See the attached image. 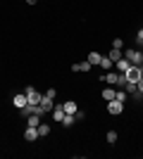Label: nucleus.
<instances>
[{
  "instance_id": "14",
  "label": "nucleus",
  "mask_w": 143,
  "mask_h": 159,
  "mask_svg": "<svg viewBox=\"0 0 143 159\" xmlns=\"http://www.w3.org/2000/svg\"><path fill=\"white\" fill-rule=\"evenodd\" d=\"M38 124H41V114H29L26 116V126H36L38 128Z\"/></svg>"
},
{
  "instance_id": "10",
  "label": "nucleus",
  "mask_w": 143,
  "mask_h": 159,
  "mask_svg": "<svg viewBox=\"0 0 143 159\" xmlns=\"http://www.w3.org/2000/svg\"><path fill=\"white\" fill-rule=\"evenodd\" d=\"M62 107H64V114H76V109H79V105H76L74 100H67Z\"/></svg>"
},
{
  "instance_id": "21",
  "label": "nucleus",
  "mask_w": 143,
  "mask_h": 159,
  "mask_svg": "<svg viewBox=\"0 0 143 159\" xmlns=\"http://www.w3.org/2000/svg\"><path fill=\"white\" fill-rule=\"evenodd\" d=\"M115 100H119V102H126V90H117Z\"/></svg>"
},
{
  "instance_id": "23",
  "label": "nucleus",
  "mask_w": 143,
  "mask_h": 159,
  "mask_svg": "<svg viewBox=\"0 0 143 159\" xmlns=\"http://www.w3.org/2000/svg\"><path fill=\"white\" fill-rule=\"evenodd\" d=\"M74 116H76V121H83V119H86V112H81V109H76V114H74Z\"/></svg>"
},
{
  "instance_id": "6",
  "label": "nucleus",
  "mask_w": 143,
  "mask_h": 159,
  "mask_svg": "<svg viewBox=\"0 0 143 159\" xmlns=\"http://www.w3.org/2000/svg\"><path fill=\"white\" fill-rule=\"evenodd\" d=\"M138 79H141V69H138L136 64H131L129 71H126V81H134V83H136Z\"/></svg>"
},
{
  "instance_id": "22",
  "label": "nucleus",
  "mask_w": 143,
  "mask_h": 159,
  "mask_svg": "<svg viewBox=\"0 0 143 159\" xmlns=\"http://www.w3.org/2000/svg\"><path fill=\"white\" fill-rule=\"evenodd\" d=\"M112 48H117V50H122V48H124V40H122V38H115V40H112Z\"/></svg>"
},
{
  "instance_id": "27",
  "label": "nucleus",
  "mask_w": 143,
  "mask_h": 159,
  "mask_svg": "<svg viewBox=\"0 0 143 159\" xmlns=\"http://www.w3.org/2000/svg\"><path fill=\"white\" fill-rule=\"evenodd\" d=\"M26 2H29V5H36V2H38V0H26Z\"/></svg>"
},
{
  "instance_id": "4",
  "label": "nucleus",
  "mask_w": 143,
  "mask_h": 159,
  "mask_svg": "<svg viewBox=\"0 0 143 159\" xmlns=\"http://www.w3.org/2000/svg\"><path fill=\"white\" fill-rule=\"evenodd\" d=\"M100 79L105 81L107 86H117V83H119V71H112V69H110V71H105V76H100Z\"/></svg>"
},
{
  "instance_id": "28",
  "label": "nucleus",
  "mask_w": 143,
  "mask_h": 159,
  "mask_svg": "<svg viewBox=\"0 0 143 159\" xmlns=\"http://www.w3.org/2000/svg\"><path fill=\"white\" fill-rule=\"evenodd\" d=\"M138 69H141V76H143V64H141V66H138Z\"/></svg>"
},
{
  "instance_id": "20",
  "label": "nucleus",
  "mask_w": 143,
  "mask_h": 159,
  "mask_svg": "<svg viewBox=\"0 0 143 159\" xmlns=\"http://www.w3.org/2000/svg\"><path fill=\"white\" fill-rule=\"evenodd\" d=\"M105 140H107L110 145H115V143H117V131H107V135H105Z\"/></svg>"
},
{
  "instance_id": "7",
  "label": "nucleus",
  "mask_w": 143,
  "mask_h": 159,
  "mask_svg": "<svg viewBox=\"0 0 143 159\" xmlns=\"http://www.w3.org/2000/svg\"><path fill=\"white\" fill-rule=\"evenodd\" d=\"M115 66H117V71H119V74H126V71H129V66H131V62L126 60V57H122V60L115 62Z\"/></svg>"
},
{
  "instance_id": "25",
  "label": "nucleus",
  "mask_w": 143,
  "mask_h": 159,
  "mask_svg": "<svg viewBox=\"0 0 143 159\" xmlns=\"http://www.w3.org/2000/svg\"><path fill=\"white\" fill-rule=\"evenodd\" d=\"M136 43H138V45H143V29L136 33Z\"/></svg>"
},
{
  "instance_id": "9",
  "label": "nucleus",
  "mask_w": 143,
  "mask_h": 159,
  "mask_svg": "<svg viewBox=\"0 0 143 159\" xmlns=\"http://www.w3.org/2000/svg\"><path fill=\"white\" fill-rule=\"evenodd\" d=\"M12 102H14V107H17V109H24V107L29 105V102H26V95H14Z\"/></svg>"
},
{
  "instance_id": "19",
  "label": "nucleus",
  "mask_w": 143,
  "mask_h": 159,
  "mask_svg": "<svg viewBox=\"0 0 143 159\" xmlns=\"http://www.w3.org/2000/svg\"><path fill=\"white\" fill-rule=\"evenodd\" d=\"M38 135H41V138H45V135H50V126H48V124H38Z\"/></svg>"
},
{
  "instance_id": "1",
  "label": "nucleus",
  "mask_w": 143,
  "mask_h": 159,
  "mask_svg": "<svg viewBox=\"0 0 143 159\" xmlns=\"http://www.w3.org/2000/svg\"><path fill=\"white\" fill-rule=\"evenodd\" d=\"M24 95H26V102L31 107H36V105H41V100H43V95L36 90L34 86H26V90H24Z\"/></svg>"
},
{
  "instance_id": "8",
  "label": "nucleus",
  "mask_w": 143,
  "mask_h": 159,
  "mask_svg": "<svg viewBox=\"0 0 143 159\" xmlns=\"http://www.w3.org/2000/svg\"><path fill=\"white\" fill-rule=\"evenodd\" d=\"M72 71H91V62L86 60V62H76V64H72Z\"/></svg>"
},
{
  "instance_id": "12",
  "label": "nucleus",
  "mask_w": 143,
  "mask_h": 159,
  "mask_svg": "<svg viewBox=\"0 0 143 159\" xmlns=\"http://www.w3.org/2000/svg\"><path fill=\"white\" fill-rule=\"evenodd\" d=\"M74 121H76V116H74V114H64L60 124H62L64 128H72V126H74Z\"/></svg>"
},
{
  "instance_id": "3",
  "label": "nucleus",
  "mask_w": 143,
  "mask_h": 159,
  "mask_svg": "<svg viewBox=\"0 0 143 159\" xmlns=\"http://www.w3.org/2000/svg\"><path fill=\"white\" fill-rule=\"evenodd\" d=\"M124 112V102H119V100H110L107 102V114H122Z\"/></svg>"
},
{
  "instance_id": "17",
  "label": "nucleus",
  "mask_w": 143,
  "mask_h": 159,
  "mask_svg": "<svg viewBox=\"0 0 143 159\" xmlns=\"http://www.w3.org/2000/svg\"><path fill=\"white\" fill-rule=\"evenodd\" d=\"M112 64H115V62L102 55V60H100V64H98V66H100V69H105V71H110V69H112Z\"/></svg>"
},
{
  "instance_id": "13",
  "label": "nucleus",
  "mask_w": 143,
  "mask_h": 159,
  "mask_svg": "<svg viewBox=\"0 0 143 159\" xmlns=\"http://www.w3.org/2000/svg\"><path fill=\"white\" fill-rule=\"evenodd\" d=\"M115 95H117V90H115L112 86H107L105 90H102V100H105V102H110V100H115Z\"/></svg>"
},
{
  "instance_id": "15",
  "label": "nucleus",
  "mask_w": 143,
  "mask_h": 159,
  "mask_svg": "<svg viewBox=\"0 0 143 159\" xmlns=\"http://www.w3.org/2000/svg\"><path fill=\"white\" fill-rule=\"evenodd\" d=\"M100 60H102V55H100V52H95V50H91V52H88V62H91V66L100 64Z\"/></svg>"
},
{
  "instance_id": "2",
  "label": "nucleus",
  "mask_w": 143,
  "mask_h": 159,
  "mask_svg": "<svg viewBox=\"0 0 143 159\" xmlns=\"http://www.w3.org/2000/svg\"><path fill=\"white\" fill-rule=\"evenodd\" d=\"M124 57H126L131 64H136V66L143 64V52L138 50V48H131V50H126V52H124Z\"/></svg>"
},
{
  "instance_id": "5",
  "label": "nucleus",
  "mask_w": 143,
  "mask_h": 159,
  "mask_svg": "<svg viewBox=\"0 0 143 159\" xmlns=\"http://www.w3.org/2000/svg\"><path fill=\"white\" fill-rule=\"evenodd\" d=\"M38 138H41V135H38V128H36V126H26V131H24V140L36 143Z\"/></svg>"
},
{
  "instance_id": "26",
  "label": "nucleus",
  "mask_w": 143,
  "mask_h": 159,
  "mask_svg": "<svg viewBox=\"0 0 143 159\" xmlns=\"http://www.w3.org/2000/svg\"><path fill=\"white\" fill-rule=\"evenodd\" d=\"M136 88H138V93H141V95H143V76H141V79H138V81H136Z\"/></svg>"
},
{
  "instance_id": "18",
  "label": "nucleus",
  "mask_w": 143,
  "mask_h": 159,
  "mask_svg": "<svg viewBox=\"0 0 143 159\" xmlns=\"http://www.w3.org/2000/svg\"><path fill=\"white\" fill-rule=\"evenodd\" d=\"M107 57H110V60H112V62H117V60H122V57H124V52H122V50H117V48H112Z\"/></svg>"
},
{
  "instance_id": "11",
  "label": "nucleus",
  "mask_w": 143,
  "mask_h": 159,
  "mask_svg": "<svg viewBox=\"0 0 143 159\" xmlns=\"http://www.w3.org/2000/svg\"><path fill=\"white\" fill-rule=\"evenodd\" d=\"M62 116H64V107H62V105H55L53 107V121H62Z\"/></svg>"
},
{
  "instance_id": "24",
  "label": "nucleus",
  "mask_w": 143,
  "mask_h": 159,
  "mask_svg": "<svg viewBox=\"0 0 143 159\" xmlns=\"http://www.w3.org/2000/svg\"><path fill=\"white\" fill-rule=\"evenodd\" d=\"M43 95H45V98H53V100H55V95H57V93H55V88H48Z\"/></svg>"
},
{
  "instance_id": "16",
  "label": "nucleus",
  "mask_w": 143,
  "mask_h": 159,
  "mask_svg": "<svg viewBox=\"0 0 143 159\" xmlns=\"http://www.w3.org/2000/svg\"><path fill=\"white\" fill-rule=\"evenodd\" d=\"M41 107L45 109V114H48V112H53V98H45V95H43V100H41Z\"/></svg>"
}]
</instances>
